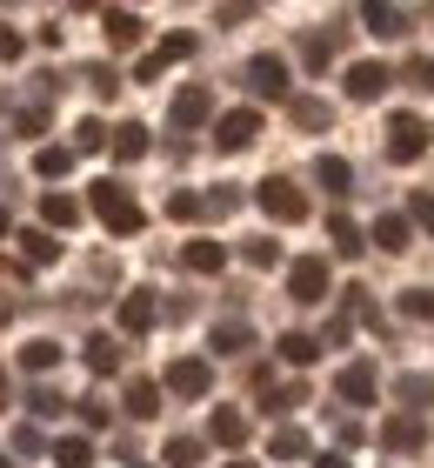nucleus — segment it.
<instances>
[{
  "instance_id": "1",
  "label": "nucleus",
  "mask_w": 434,
  "mask_h": 468,
  "mask_svg": "<svg viewBox=\"0 0 434 468\" xmlns=\"http://www.w3.org/2000/svg\"><path fill=\"white\" fill-rule=\"evenodd\" d=\"M94 215L114 228V234H141L147 228V215H141V201L127 195L121 181H94Z\"/></svg>"
},
{
  "instance_id": "2",
  "label": "nucleus",
  "mask_w": 434,
  "mask_h": 468,
  "mask_svg": "<svg viewBox=\"0 0 434 468\" xmlns=\"http://www.w3.org/2000/svg\"><path fill=\"white\" fill-rule=\"evenodd\" d=\"M260 207H268L274 221H308V195H301L288 175H268V181H260Z\"/></svg>"
},
{
  "instance_id": "3",
  "label": "nucleus",
  "mask_w": 434,
  "mask_h": 468,
  "mask_svg": "<svg viewBox=\"0 0 434 468\" xmlns=\"http://www.w3.org/2000/svg\"><path fill=\"white\" fill-rule=\"evenodd\" d=\"M387 154L395 161H421L428 154V121L421 114H395L387 121Z\"/></svg>"
},
{
  "instance_id": "4",
  "label": "nucleus",
  "mask_w": 434,
  "mask_h": 468,
  "mask_svg": "<svg viewBox=\"0 0 434 468\" xmlns=\"http://www.w3.org/2000/svg\"><path fill=\"white\" fill-rule=\"evenodd\" d=\"M248 88L260 101H281V94H288V60H281V54H254L248 60Z\"/></svg>"
},
{
  "instance_id": "5",
  "label": "nucleus",
  "mask_w": 434,
  "mask_h": 468,
  "mask_svg": "<svg viewBox=\"0 0 434 468\" xmlns=\"http://www.w3.org/2000/svg\"><path fill=\"white\" fill-rule=\"evenodd\" d=\"M214 141H221L228 154H241V147H254V141H260V114H254V108H234V114H221Z\"/></svg>"
},
{
  "instance_id": "6",
  "label": "nucleus",
  "mask_w": 434,
  "mask_h": 468,
  "mask_svg": "<svg viewBox=\"0 0 434 468\" xmlns=\"http://www.w3.org/2000/svg\"><path fill=\"white\" fill-rule=\"evenodd\" d=\"M288 294H294V302H321V294H328V261H314V254L294 261L288 268Z\"/></svg>"
},
{
  "instance_id": "7",
  "label": "nucleus",
  "mask_w": 434,
  "mask_h": 468,
  "mask_svg": "<svg viewBox=\"0 0 434 468\" xmlns=\"http://www.w3.org/2000/svg\"><path fill=\"white\" fill-rule=\"evenodd\" d=\"M187 54H194V34H167L161 48H154V54H147L141 68H134V80H154L161 68H174V60H187Z\"/></svg>"
},
{
  "instance_id": "8",
  "label": "nucleus",
  "mask_w": 434,
  "mask_h": 468,
  "mask_svg": "<svg viewBox=\"0 0 434 468\" xmlns=\"http://www.w3.org/2000/svg\"><path fill=\"white\" fill-rule=\"evenodd\" d=\"M154 322H161V308H154V294H147V288L121 294V328H127V335H147Z\"/></svg>"
},
{
  "instance_id": "9",
  "label": "nucleus",
  "mask_w": 434,
  "mask_h": 468,
  "mask_svg": "<svg viewBox=\"0 0 434 468\" xmlns=\"http://www.w3.org/2000/svg\"><path fill=\"white\" fill-rule=\"evenodd\" d=\"M167 388H174V395H207V388H214V368L187 355V361H174V368H167Z\"/></svg>"
},
{
  "instance_id": "10",
  "label": "nucleus",
  "mask_w": 434,
  "mask_h": 468,
  "mask_svg": "<svg viewBox=\"0 0 434 468\" xmlns=\"http://www.w3.org/2000/svg\"><path fill=\"white\" fill-rule=\"evenodd\" d=\"M347 94L355 101H381L387 94V68L381 60H355V68H347Z\"/></svg>"
},
{
  "instance_id": "11",
  "label": "nucleus",
  "mask_w": 434,
  "mask_h": 468,
  "mask_svg": "<svg viewBox=\"0 0 434 468\" xmlns=\"http://www.w3.org/2000/svg\"><path fill=\"white\" fill-rule=\"evenodd\" d=\"M207 114H214L207 88H181V94H174V127H201Z\"/></svg>"
},
{
  "instance_id": "12",
  "label": "nucleus",
  "mask_w": 434,
  "mask_h": 468,
  "mask_svg": "<svg viewBox=\"0 0 434 468\" xmlns=\"http://www.w3.org/2000/svg\"><path fill=\"white\" fill-rule=\"evenodd\" d=\"M101 27H107V40H114V48H134L147 20H141V14H127V7H107V14H101Z\"/></svg>"
},
{
  "instance_id": "13",
  "label": "nucleus",
  "mask_w": 434,
  "mask_h": 468,
  "mask_svg": "<svg viewBox=\"0 0 434 468\" xmlns=\"http://www.w3.org/2000/svg\"><path fill=\"white\" fill-rule=\"evenodd\" d=\"M207 435L221 441V449H241V441H248V415H241V409H214Z\"/></svg>"
},
{
  "instance_id": "14",
  "label": "nucleus",
  "mask_w": 434,
  "mask_h": 468,
  "mask_svg": "<svg viewBox=\"0 0 434 468\" xmlns=\"http://www.w3.org/2000/svg\"><path fill=\"white\" fill-rule=\"evenodd\" d=\"M421 421L415 415H395V421H387V429H381V441H387V449H395V455H408V449H421Z\"/></svg>"
},
{
  "instance_id": "15",
  "label": "nucleus",
  "mask_w": 434,
  "mask_h": 468,
  "mask_svg": "<svg viewBox=\"0 0 434 468\" xmlns=\"http://www.w3.org/2000/svg\"><path fill=\"white\" fill-rule=\"evenodd\" d=\"M314 181L328 187V195H347V187H355V167H347L341 154H321V161H314Z\"/></svg>"
},
{
  "instance_id": "16",
  "label": "nucleus",
  "mask_w": 434,
  "mask_h": 468,
  "mask_svg": "<svg viewBox=\"0 0 434 468\" xmlns=\"http://www.w3.org/2000/svg\"><path fill=\"white\" fill-rule=\"evenodd\" d=\"M181 261H187L194 274H221V268H228V248H221V241H187Z\"/></svg>"
},
{
  "instance_id": "17",
  "label": "nucleus",
  "mask_w": 434,
  "mask_h": 468,
  "mask_svg": "<svg viewBox=\"0 0 434 468\" xmlns=\"http://www.w3.org/2000/svg\"><path fill=\"white\" fill-rule=\"evenodd\" d=\"M127 415H134V421L161 415V388H154V381H127Z\"/></svg>"
},
{
  "instance_id": "18",
  "label": "nucleus",
  "mask_w": 434,
  "mask_h": 468,
  "mask_svg": "<svg viewBox=\"0 0 434 468\" xmlns=\"http://www.w3.org/2000/svg\"><path fill=\"white\" fill-rule=\"evenodd\" d=\"M20 254H27L34 268H48V261H60V241L48 228H27V234H20Z\"/></svg>"
},
{
  "instance_id": "19",
  "label": "nucleus",
  "mask_w": 434,
  "mask_h": 468,
  "mask_svg": "<svg viewBox=\"0 0 434 468\" xmlns=\"http://www.w3.org/2000/svg\"><path fill=\"white\" fill-rule=\"evenodd\" d=\"M341 395L347 401H375V368H367V361H347L341 368Z\"/></svg>"
},
{
  "instance_id": "20",
  "label": "nucleus",
  "mask_w": 434,
  "mask_h": 468,
  "mask_svg": "<svg viewBox=\"0 0 434 468\" xmlns=\"http://www.w3.org/2000/svg\"><path fill=\"white\" fill-rule=\"evenodd\" d=\"M107 147H114V161H141L147 154V127L127 121V127H114V141H107Z\"/></svg>"
},
{
  "instance_id": "21",
  "label": "nucleus",
  "mask_w": 434,
  "mask_h": 468,
  "mask_svg": "<svg viewBox=\"0 0 434 468\" xmlns=\"http://www.w3.org/2000/svg\"><path fill=\"white\" fill-rule=\"evenodd\" d=\"M87 368H94V375L121 368V342H114V335H94V342H87Z\"/></svg>"
},
{
  "instance_id": "22",
  "label": "nucleus",
  "mask_w": 434,
  "mask_h": 468,
  "mask_svg": "<svg viewBox=\"0 0 434 468\" xmlns=\"http://www.w3.org/2000/svg\"><path fill=\"white\" fill-rule=\"evenodd\" d=\"M40 215H48V228H80V201L74 195H48V201H40Z\"/></svg>"
},
{
  "instance_id": "23",
  "label": "nucleus",
  "mask_w": 434,
  "mask_h": 468,
  "mask_svg": "<svg viewBox=\"0 0 434 468\" xmlns=\"http://www.w3.org/2000/svg\"><path fill=\"white\" fill-rule=\"evenodd\" d=\"M375 248L401 254V248H408V215H381V221H375Z\"/></svg>"
},
{
  "instance_id": "24",
  "label": "nucleus",
  "mask_w": 434,
  "mask_h": 468,
  "mask_svg": "<svg viewBox=\"0 0 434 468\" xmlns=\"http://www.w3.org/2000/svg\"><path fill=\"white\" fill-rule=\"evenodd\" d=\"M361 20H367L375 34H387V40L408 34V14H401V7H361Z\"/></svg>"
},
{
  "instance_id": "25",
  "label": "nucleus",
  "mask_w": 434,
  "mask_h": 468,
  "mask_svg": "<svg viewBox=\"0 0 434 468\" xmlns=\"http://www.w3.org/2000/svg\"><path fill=\"white\" fill-rule=\"evenodd\" d=\"M68 167H74V147H40L34 154V175H48V181H60Z\"/></svg>"
},
{
  "instance_id": "26",
  "label": "nucleus",
  "mask_w": 434,
  "mask_h": 468,
  "mask_svg": "<svg viewBox=\"0 0 434 468\" xmlns=\"http://www.w3.org/2000/svg\"><path fill=\"white\" fill-rule=\"evenodd\" d=\"M321 355L314 335H281V361H294V368H308V361Z\"/></svg>"
},
{
  "instance_id": "27",
  "label": "nucleus",
  "mask_w": 434,
  "mask_h": 468,
  "mask_svg": "<svg viewBox=\"0 0 434 468\" xmlns=\"http://www.w3.org/2000/svg\"><path fill=\"white\" fill-rule=\"evenodd\" d=\"M254 342V328L248 322H221V328H214V348H221V355H241Z\"/></svg>"
},
{
  "instance_id": "28",
  "label": "nucleus",
  "mask_w": 434,
  "mask_h": 468,
  "mask_svg": "<svg viewBox=\"0 0 434 468\" xmlns=\"http://www.w3.org/2000/svg\"><path fill=\"white\" fill-rule=\"evenodd\" d=\"M54 361H60V342H27L20 348V368H34V375H48Z\"/></svg>"
},
{
  "instance_id": "29",
  "label": "nucleus",
  "mask_w": 434,
  "mask_h": 468,
  "mask_svg": "<svg viewBox=\"0 0 434 468\" xmlns=\"http://www.w3.org/2000/svg\"><path fill=\"white\" fill-rule=\"evenodd\" d=\"M288 114H294L301 127H328V101H314V94H301V101H288Z\"/></svg>"
},
{
  "instance_id": "30",
  "label": "nucleus",
  "mask_w": 434,
  "mask_h": 468,
  "mask_svg": "<svg viewBox=\"0 0 434 468\" xmlns=\"http://www.w3.org/2000/svg\"><path fill=\"white\" fill-rule=\"evenodd\" d=\"M54 462H60V468H87V462H94V449H87L80 435H68V441H54Z\"/></svg>"
},
{
  "instance_id": "31",
  "label": "nucleus",
  "mask_w": 434,
  "mask_h": 468,
  "mask_svg": "<svg viewBox=\"0 0 434 468\" xmlns=\"http://www.w3.org/2000/svg\"><path fill=\"white\" fill-rule=\"evenodd\" d=\"M101 147H107V127L101 121H80L74 127V154H101Z\"/></svg>"
},
{
  "instance_id": "32",
  "label": "nucleus",
  "mask_w": 434,
  "mask_h": 468,
  "mask_svg": "<svg viewBox=\"0 0 434 468\" xmlns=\"http://www.w3.org/2000/svg\"><path fill=\"white\" fill-rule=\"evenodd\" d=\"M194 462H201V441H194V435H174V441H167V468H194Z\"/></svg>"
},
{
  "instance_id": "33",
  "label": "nucleus",
  "mask_w": 434,
  "mask_h": 468,
  "mask_svg": "<svg viewBox=\"0 0 434 468\" xmlns=\"http://www.w3.org/2000/svg\"><path fill=\"white\" fill-rule=\"evenodd\" d=\"M328 234H334V248H341V254H361V228L347 221V215H334V221H328Z\"/></svg>"
},
{
  "instance_id": "34",
  "label": "nucleus",
  "mask_w": 434,
  "mask_h": 468,
  "mask_svg": "<svg viewBox=\"0 0 434 468\" xmlns=\"http://www.w3.org/2000/svg\"><path fill=\"white\" fill-rule=\"evenodd\" d=\"M274 455H281V462L308 455V435H301V429H281V435H274Z\"/></svg>"
},
{
  "instance_id": "35",
  "label": "nucleus",
  "mask_w": 434,
  "mask_h": 468,
  "mask_svg": "<svg viewBox=\"0 0 434 468\" xmlns=\"http://www.w3.org/2000/svg\"><path fill=\"white\" fill-rule=\"evenodd\" d=\"M401 308H408V314H421V322H434V288H408V294H401Z\"/></svg>"
},
{
  "instance_id": "36",
  "label": "nucleus",
  "mask_w": 434,
  "mask_h": 468,
  "mask_svg": "<svg viewBox=\"0 0 434 468\" xmlns=\"http://www.w3.org/2000/svg\"><path fill=\"white\" fill-rule=\"evenodd\" d=\"M401 401H415V409H421V401H434V375H408V381H401Z\"/></svg>"
},
{
  "instance_id": "37",
  "label": "nucleus",
  "mask_w": 434,
  "mask_h": 468,
  "mask_svg": "<svg viewBox=\"0 0 434 468\" xmlns=\"http://www.w3.org/2000/svg\"><path fill=\"white\" fill-rule=\"evenodd\" d=\"M201 207H207L201 195H181V187H174V201H167V215H174V221H194V215H201Z\"/></svg>"
},
{
  "instance_id": "38",
  "label": "nucleus",
  "mask_w": 434,
  "mask_h": 468,
  "mask_svg": "<svg viewBox=\"0 0 434 468\" xmlns=\"http://www.w3.org/2000/svg\"><path fill=\"white\" fill-rule=\"evenodd\" d=\"M80 80H87V88H94L101 101H107V94H114V88H121V74H114V68H87Z\"/></svg>"
},
{
  "instance_id": "39",
  "label": "nucleus",
  "mask_w": 434,
  "mask_h": 468,
  "mask_svg": "<svg viewBox=\"0 0 434 468\" xmlns=\"http://www.w3.org/2000/svg\"><path fill=\"white\" fill-rule=\"evenodd\" d=\"M27 409H34V415H60V409H68V401H60L54 388H34V395H27Z\"/></svg>"
},
{
  "instance_id": "40",
  "label": "nucleus",
  "mask_w": 434,
  "mask_h": 468,
  "mask_svg": "<svg viewBox=\"0 0 434 468\" xmlns=\"http://www.w3.org/2000/svg\"><path fill=\"white\" fill-rule=\"evenodd\" d=\"M241 254H248V261H254V268H274V261H281V248H274V241H248Z\"/></svg>"
},
{
  "instance_id": "41",
  "label": "nucleus",
  "mask_w": 434,
  "mask_h": 468,
  "mask_svg": "<svg viewBox=\"0 0 434 468\" xmlns=\"http://www.w3.org/2000/svg\"><path fill=\"white\" fill-rule=\"evenodd\" d=\"M301 54H308V68H328V40H321V34L301 40Z\"/></svg>"
},
{
  "instance_id": "42",
  "label": "nucleus",
  "mask_w": 434,
  "mask_h": 468,
  "mask_svg": "<svg viewBox=\"0 0 434 468\" xmlns=\"http://www.w3.org/2000/svg\"><path fill=\"white\" fill-rule=\"evenodd\" d=\"M415 221H421V228L434 234V195H415Z\"/></svg>"
},
{
  "instance_id": "43",
  "label": "nucleus",
  "mask_w": 434,
  "mask_h": 468,
  "mask_svg": "<svg viewBox=\"0 0 434 468\" xmlns=\"http://www.w3.org/2000/svg\"><path fill=\"white\" fill-rule=\"evenodd\" d=\"M0 60H20V34L14 27H0Z\"/></svg>"
},
{
  "instance_id": "44",
  "label": "nucleus",
  "mask_w": 434,
  "mask_h": 468,
  "mask_svg": "<svg viewBox=\"0 0 434 468\" xmlns=\"http://www.w3.org/2000/svg\"><path fill=\"white\" fill-rule=\"evenodd\" d=\"M314 468H355V462H347V455H321Z\"/></svg>"
},
{
  "instance_id": "45",
  "label": "nucleus",
  "mask_w": 434,
  "mask_h": 468,
  "mask_svg": "<svg viewBox=\"0 0 434 468\" xmlns=\"http://www.w3.org/2000/svg\"><path fill=\"white\" fill-rule=\"evenodd\" d=\"M14 322V302H7V294H0V328H7Z\"/></svg>"
},
{
  "instance_id": "46",
  "label": "nucleus",
  "mask_w": 434,
  "mask_h": 468,
  "mask_svg": "<svg viewBox=\"0 0 434 468\" xmlns=\"http://www.w3.org/2000/svg\"><path fill=\"white\" fill-rule=\"evenodd\" d=\"M0 234H7V207H0Z\"/></svg>"
},
{
  "instance_id": "47",
  "label": "nucleus",
  "mask_w": 434,
  "mask_h": 468,
  "mask_svg": "<svg viewBox=\"0 0 434 468\" xmlns=\"http://www.w3.org/2000/svg\"><path fill=\"white\" fill-rule=\"evenodd\" d=\"M428 88H434V60H428Z\"/></svg>"
},
{
  "instance_id": "48",
  "label": "nucleus",
  "mask_w": 434,
  "mask_h": 468,
  "mask_svg": "<svg viewBox=\"0 0 434 468\" xmlns=\"http://www.w3.org/2000/svg\"><path fill=\"white\" fill-rule=\"evenodd\" d=\"M228 468H254V462H228Z\"/></svg>"
},
{
  "instance_id": "49",
  "label": "nucleus",
  "mask_w": 434,
  "mask_h": 468,
  "mask_svg": "<svg viewBox=\"0 0 434 468\" xmlns=\"http://www.w3.org/2000/svg\"><path fill=\"white\" fill-rule=\"evenodd\" d=\"M0 401H7V381H0Z\"/></svg>"
},
{
  "instance_id": "50",
  "label": "nucleus",
  "mask_w": 434,
  "mask_h": 468,
  "mask_svg": "<svg viewBox=\"0 0 434 468\" xmlns=\"http://www.w3.org/2000/svg\"><path fill=\"white\" fill-rule=\"evenodd\" d=\"M0 468H14V462H7V455H0Z\"/></svg>"
}]
</instances>
